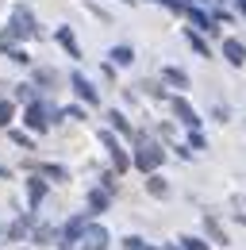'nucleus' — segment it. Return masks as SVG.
I'll return each instance as SVG.
<instances>
[{
  "label": "nucleus",
  "instance_id": "1",
  "mask_svg": "<svg viewBox=\"0 0 246 250\" xmlns=\"http://www.w3.org/2000/svg\"><path fill=\"white\" fill-rule=\"evenodd\" d=\"M12 39H16V35H23V39H27V35H35V20H31V12H23V8H16V16H12Z\"/></svg>",
  "mask_w": 246,
  "mask_h": 250
},
{
  "label": "nucleus",
  "instance_id": "2",
  "mask_svg": "<svg viewBox=\"0 0 246 250\" xmlns=\"http://www.w3.org/2000/svg\"><path fill=\"white\" fill-rule=\"evenodd\" d=\"M108 247V231L104 227H89L85 239H81V250H104Z\"/></svg>",
  "mask_w": 246,
  "mask_h": 250
},
{
  "label": "nucleus",
  "instance_id": "3",
  "mask_svg": "<svg viewBox=\"0 0 246 250\" xmlns=\"http://www.w3.org/2000/svg\"><path fill=\"white\" fill-rule=\"evenodd\" d=\"M158 162H162V150H158V146H150V143L135 154V166H139V169H154Z\"/></svg>",
  "mask_w": 246,
  "mask_h": 250
},
{
  "label": "nucleus",
  "instance_id": "4",
  "mask_svg": "<svg viewBox=\"0 0 246 250\" xmlns=\"http://www.w3.org/2000/svg\"><path fill=\"white\" fill-rule=\"evenodd\" d=\"M223 54H227V62H231V65H243L246 62V50H243L239 39H227V42H223Z\"/></svg>",
  "mask_w": 246,
  "mask_h": 250
},
{
  "label": "nucleus",
  "instance_id": "5",
  "mask_svg": "<svg viewBox=\"0 0 246 250\" xmlns=\"http://www.w3.org/2000/svg\"><path fill=\"white\" fill-rule=\"evenodd\" d=\"M27 124L35 127V131L46 127V112H42V104H31V108H27Z\"/></svg>",
  "mask_w": 246,
  "mask_h": 250
},
{
  "label": "nucleus",
  "instance_id": "6",
  "mask_svg": "<svg viewBox=\"0 0 246 250\" xmlns=\"http://www.w3.org/2000/svg\"><path fill=\"white\" fill-rule=\"evenodd\" d=\"M73 89H77V96H81V100H96V89H92L89 81H85V77H81V73H77V77H73Z\"/></svg>",
  "mask_w": 246,
  "mask_h": 250
},
{
  "label": "nucleus",
  "instance_id": "7",
  "mask_svg": "<svg viewBox=\"0 0 246 250\" xmlns=\"http://www.w3.org/2000/svg\"><path fill=\"white\" fill-rule=\"evenodd\" d=\"M173 112H177V116H181L184 124H192V127L200 124V120H196V112H192V108H188V104H184V100H173Z\"/></svg>",
  "mask_w": 246,
  "mask_h": 250
},
{
  "label": "nucleus",
  "instance_id": "8",
  "mask_svg": "<svg viewBox=\"0 0 246 250\" xmlns=\"http://www.w3.org/2000/svg\"><path fill=\"white\" fill-rule=\"evenodd\" d=\"M58 39H62V46H65V50L77 58V42H73V35H69V31H58Z\"/></svg>",
  "mask_w": 246,
  "mask_h": 250
},
{
  "label": "nucleus",
  "instance_id": "9",
  "mask_svg": "<svg viewBox=\"0 0 246 250\" xmlns=\"http://www.w3.org/2000/svg\"><path fill=\"white\" fill-rule=\"evenodd\" d=\"M112 58H116V62H120V65H127V62H131V58H135V54H131L127 46H116V50H112Z\"/></svg>",
  "mask_w": 246,
  "mask_h": 250
},
{
  "label": "nucleus",
  "instance_id": "10",
  "mask_svg": "<svg viewBox=\"0 0 246 250\" xmlns=\"http://www.w3.org/2000/svg\"><path fill=\"white\" fill-rule=\"evenodd\" d=\"M162 77H165V81H173V85H188V81H184V73H181V69H165Z\"/></svg>",
  "mask_w": 246,
  "mask_h": 250
},
{
  "label": "nucleus",
  "instance_id": "11",
  "mask_svg": "<svg viewBox=\"0 0 246 250\" xmlns=\"http://www.w3.org/2000/svg\"><path fill=\"white\" fill-rule=\"evenodd\" d=\"M42 192H46L42 181H31V204H39V200H42Z\"/></svg>",
  "mask_w": 246,
  "mask_h": 250
},
{
  "label": "nucleus",
  "instance_id": "12",
  "mask_svg": "<svg viewBox=\"0 0 246 250\" xmlns=\"http://www.w3.org/2000/svg\"><path fill=\"white\" fill-rule=\"evenodd\" d=\"M154 192V196H165V181H162V177H150V185H146Z\"/></svg>",
  "mask_w": 246,
  "mask_h": 250
},
{
  "label": "nucleus",
  "instance_id": "13",
  "mask_svg": "<svg viewBox=\"0 0 246 250\" xmlns=\"http://www.w3.org/2000/svg\"><path fill=\"white\" fill-rule=\"evenodd\" d=\"M208 231H212V239H219V243H227V235L219 231V223H215V219H208Z\"/></svg>",
  "mask_w": 246,
  "mask_h": 250
},
{
  "label": "nucleus",
  "instance_id": "14",
  "mask_svg": "<svg viewBox=\"0 0 246 250\" xmlns=\"http://www.w3.org/2000/svg\"><path fill=\"white\" fill-rule=\"evenodd\" d=\"M188 42H192V50H196V54H208V46H204V39H196V35H188Z\"/></svg>",
  "mask_w": 246,
  "mask_h": 250
},
{
  "label": "nucleus",
  "instance_id": "15",
  "mask_svg": "<svg viewBox=\"0 0 246 250\" xmlns=\"http://www.w3.org/2000/svg\"><path fill=\"white\" fill-rule=\"evenodd\" d=\"M181 243H184V250H208L204 243H200V239H181Z\"/></svg>",
  "mask_w": 246,
  "mask_h": 250
},
{
  "label": "nucleus",
  "instance_id": "16",
  "mask_svg": "<svg viewBox=\"0 0 246 250\" xmlns=\"http://www.w3.org/2000/svg\"><path fill=\"white\" fill-rule=\"evenodd\" d=\"M35 239H39V243H46V239H54V231H50V227H39V231H35Z\"/></svg>",
  "mask_w": 246,
  "mask_h": 250
},
{
  "label": "nucleus",
  "instance_id": "17",
  "mask_svg": "<svg viewBox=\"0 0 246 250\" xmlns=\"http://www.w3.org/2000/svg\"><path fill=\"white\" fill-rule=\"evenodd\" d=\"M12 120V104H0V124H8Z\"/></svg>",
  "mask_w": 246,
  "mask_h": 250
}]
</instances>
